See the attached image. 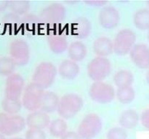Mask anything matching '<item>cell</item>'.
Returning a JSON list of instances; mask_svg holds the SVG:
<instances>
[{
    "label": "cell",
    "instance_id": "obj_1",
    "mask_svg": "<svg viewBox=\"0 0 149 139\" xmlns=\"http://www.w3.org/2000/svg\"><path fill=\"white\" fill-rule=\"evenodd\" d=\"M84 101L82 98L77 94L69 93L60 98L58 104V114L64 120H69L75 117L82 109Z\"/></svg>",
    "mask_w": 149,
    "mask_h": 139
},
{
    "label": "cell",
    "instance_id": "obj_2",
    "mask_svg": "<svg viewBox=\"0 0 149 139\" xmlns=\"http://www.w3.org/2000/svg\"><path fill=\"white\" fill-rule=\"evenodd\" d=\"M57 74L58 70L52 62H42L34 70L32 81L33 83L45 90L53 84Z\"/></svg>",
    "mask_w": 149,
    "mask_h": 139
},
{
    "label": "cell",
    "instance_id": "obj_3",
    "mask_svg": "<svg viewBox=\"0 0 149 139\" xmlns=\"http://www.w3.org/2000/svg\"><path fill=\"white\" fill-rule=\"evenodd\" d=\"M102 120L98 114L90 113L80 122L77 133L81 139H94L102 129Z\"/></svg>",
    "mask_w": 149,
    "mask_h": 139
},
{
    "label": "cell",
    "instance_id": "obj_4",
    "mask_svg": "<svg viewBox=\"0 0 149 139\" xmlns=\"http://www.w3.org/2000/svg\"><path fill=\"white\" fill-rule=\"evenodd\" d=\"M87 75L95 82L103 81L111 72V63L106 57L95 56L88 63Z\"/></svg>",
    "mask_w": 149,
    "mask_h": 139
},
{
    "label": "cell",
    "instance_id": "obj_5",
    "mask_svg": "<svg viewBox=\"0 0 149 139\" xmlns=\"http://www.w3.org/2000/svg\"><path fill=\"white\" fill-rule=\"evenodd\" d=\"M26 120L19 114L10 115L0 112V133L5 136L15 135L24 130Z\"/></svg>",
    "mask_w": 149,
    "mask_h": 139
},
{
    "label": "cell",
    "instance_id": "obj_6",
    "mask_svg": "<svg viewBox=\"0 0 149 139\" xmlns=\"http://www.w3.org/2000/svg\"><path fill=\"white\" fill-rule=\"evenodd\" d=\"M136 34L129 28H124L119 30L114 38L113 52L120 56L130 54L131 49L135 45Z\"/></svg>",
    "mask_w": 149,
    "mask_h": 139
},
{
    "label": "cell",
    "instance_id": "obj_7",
    "mask_svg": "<svg viewBox=\"0 0 149 139\" xmlns=\"http://www.w3.org/2000/svg\"><path fill=\"white\" fill-rule=\"evenodd\" d=\"M45 90L33 83V82L26 85L22 97V104L30 111L40 109Z\"/></svg>",
    "mask_w": 149,
    "mask_h": 139
},
{
    "label": "cell",
    "instance_id": "obj_8",
    "mask_svg": "<svg viewBox=\"0 0 149 139\" xmlns=\"http://www.w3.org/2000/svg\"><path fill=\"white\" fill-rule=\"evenodd\" d=\"M89 95L93 101L99 104H108L114 99L116 91L110 84L103 81L94 82L90 87Z\"/></svg>",
    "mask_w": 149,
    "mask_h": 139
},
{
    "label": "cell",
    "instance_id": "obj_9",
    "mask_svg": "<svg viewBox=\"0 0 149 139\" xmlns=\"http://www.w3.org/2000/svg\"><path fill=\"white\" fill-rule=\"evenodd\" d=\"M66 15V10L61 3L55 2L45 7L39 13L42 24L55 25L63 21Z\"/></svg>",
    "mask_w": 149,
    "mask_h": 139
},
{
    "label": "cell",
    "instance_id": "obj_10",
    "mask_svg": "<svg viewBox=\"0 0 149 139\" xmlns=\"http://www.w3.org/2000/svg\"><path fill=\"white\" fill-rule=\"evenodd\" d=\"M10 57L15 61L17 65H26L30 59V48L25 40L15 39L12 41L9 46Z\"/></svg>",
    "mask_w": 149,
    "mask_h": 139
},
{
    "label": "cell",
    "instance_id": "obj_11",
    "mask_svg": "<svg viewBox=\"0 0 149 139\" xmlns=\"http://www.w3.org/2000/svg\"><path fill=\"white\" fill-rule=\"evenodd\" d=\"M25 81L18 73H13L6 79L4 94L5 97L10 99H20L24 91Z\"/></svg>",
    "mask_w": 149,
    "mask_h": 139
},
{
    "label": "cell",
    "instance_id": "obj_12",
    "mask_svg": "<svg viewBox=\"0 0 149 139\" xmlns=\"http://www.w3.org/2000/svg\"><path fill=\"white\" fill-rule=\"evenodd\" d=\"M98 21L100 25L104 28H114L120 21L119 12L113 6H105L99 12Z\"/></svg>",
    "mask_w": 149,
    "mask_h": 139
},
{
    "label": "cell",
    "instance_id": "obj_13",
    "mask_svg": "<svg viewBox=\"0 0 149 139\" xmlns=\"http://www.w3.org/2000/svg\"><path fill=\"white\" fill-rule=\"evenodd\" d=\"M132 62L143 70L149 69V47L145 43H135L130 52Z\"/></svg>",
    "mask_w": 149,
    "mask_h": 139
},
{
    "label": "cell",
    "instance_id": "obj_14",
    "mask_svg": "<svg viewBox=\"0 0 149 139\" xmlns=\"http://www.w3.org/2000/svg\"><path fill=\"white\" fill-rule=\"evenodd\" d=\"M50 122V117L48 114L41 110L31 111L30 114H28L26 119V125L29 128L40 130H44L49 127Z\"/></svg>",
    "mask_w": 149,
    "mask_h": 139
},
{
    "label": "cell",
    "instance_id": "obj_15",
    "mask_svg": "<svg viewBox=\"0 0 149 139\" xmlns=\"http://www.w3.org/2000/svg\"><path fill=\"white\" fill-rule=\"evenodd\" d=\"M92 30L90 20L85 17H79L71 25V30L73 36L79 39L88 37Z\"/></svg>",
    "mask_w": 149,
    "mask_h": 139
},
{
    "label": "cell",
    "instance_id": "obj_16",
    "mask_svg": "<svg viewBox=\"0 0 149 139\" xmlns=\"http://www.w3.org/2000/svg\"><path fill=\"white\" fill-rule=\"evenodd\" d=\"M47 43L49 49L54 54H62L68 49V43L66 37L61 33H52L47 36Z\"/></svg>",
    "mask_w": 149,
    "mask_h": 139
},
{
    "label": "cell",
    "instance_id": "obj_17",
    "mask_svg": "<svg viewBox=\"0 0 149 139\" xmlns=\"http://www.w3.org/2000/svg\"><path fill=\"white\" fill-rule=\"evenodd\" d=\"M93 50L97 56H106L113 52V42L106 36H100L94 41Z\"/></svg>",
    "mask_w": 149,
    "mask_h": 139
},
{
    "label": "cell",
    "instance_id": "obj_18",
    "mask_svg": "<svg viewBox=\"0 0 149 139\" xmlns=\"http://www.w3.org/2000/svg\"><path fill=\"white\" fill-rule=\"evenodd\" d=\"M80 68L78 64L71 59H65L58 67V73L65 80H74L79 73Z\"/></svg>",
    "mask_w": 149,
    "mask_h": 139
},
{
    "label": "cell",
    "instance_id": "obj_19",
    "mask_svg": "<svg viewBox=\"0 0 149 139\" xmlns=\"http://www.w3.org/2000/svg\"><path fill=\"white\" fill-rule=\"evenodd\" d=\"M140 117L135 109H128L122 111L119 118V123L121 127L125 130H131L138 125Z\"/></svg>",
    "mask_w": 149,
    "mask_h": 139
},
{
    "label": "cell",
    "instance_id": "obj_20",
    "mask_svg": "<svg viewBox=\"0 0 149 139\" xmlns=\"http://www.w3.org/2000/svg\"><path fill=\"white\" fill-rule=\"evenodd\" d=\"M67 51L69 59L76 62L82 61L87 55V46L80 41H75L70 43Z\"/></svg>",
    "mask_w": 149,
    "mask_h": 139
},
{
    "label": "cell",
    "instance_id": "obj_21",
    "mask_svg": "<svg viewBox=\"0 0 149 139\" xmlns=\"http://www.w3.org/2000/svg\"><path fill=\"white\" fill-rule=\"evenodd\" d=\"M59 101V96L55 93L49 91H45L39 110L47 114L54 112L58 109Z\"/></svg>",
    "mask_w": 149,
    "mask_h": 139
},
{
    "label": "cell",
    "instance_id": "obj_22",
    "mask_svg": "<svg viewBox=\"0 0 149 139\" xmlns=\"http://www.w3.org/2000/svg\"><path fill=\"white\" fill-rule=\"evenodd\" d=\"M133 23L141 30H149V9L141 8L137 10L133 14Z\"/></svg>",
    "mask_w": 149,
    "mask_h": 139
},
{
    "label": "cell",
    "instance_id": "obj_23",
    "mask_svg": "<svg viewBox=\"0 0 149 139\" xmlns=\"http://www.w3.org/2000/svg\"><path fill=\"white\" fill-rule=\"evenodd\" d=\"M134 80L133 73L128 70H120L113 75V83L118 88L132 86Z\"/></svg>",
    "mask_w": 149,
    "mask_h": 139
},
{
    "label": "cell",
    "instance_id": "obj_24",
    "mask_svg": "<svg viewBox=\"0 0 149 139\" xmlns=\"http://www.w3.org/2000/svg\"><path fill=\"white\" fill-rule=\"evenodd\" d=\"M49 133L55 138H61L68 130V125L63 118H56L50 122L48 127Z\"/></svg>",
    "mask_w": 149,
    "mask_h": 139
},
{
    "label": "cell",
    "instance_id": "obj_25",
    "mask_svg": "<svg viewBox=\"0 0 149 139\" xmlns=\"http://www.w3.org/2000/svg\"><path fill=\"white\" fill-rule=\"evenodd\" d=\"M116 96L121 104H127L134 101L135 91L132 86L118 88L116 91Z\"/></svg>",
    "mask_w": 149,
    "mask_h": 139
},
{
    "label": "cell",
    "instance_id": "obj_26",
    "mask_svg": "<svg viewBox=\"0 0 149 139\" xmlns=\"http://www.w3.org/2000/svg\"><path fill=\"white\" fill-rule=\"evenodd\" d=\"M22 101L20 99H10L4 97L1 101V107L4 111L10 115L17 114L22 108Z\"/></svg>",
    "mask_w": 149,
    "mask_h": 139
},
{
    "label": "cell",
    "instance_id": "obj_27",
    "mask_svg": "<svg viewBox=\"0 0 149 139\" xmlns=\"http://www.w3.org/2000/svg\"><path fill=\"white\" fill-rule=\"evenodd\" d=\"M16 63L10 56H3L0 57V75L10 76L15 73Z\"/></svg>",
    "mask_w": 149,
    "mask_h": 139
},
{
    "label": "cell",
    "instance_id": "obj_28",
    "mask_svg": "<svg viewBox=\"0 0 149 139\" xmlns=\"http://www.w3.org/2000/svg\"><path fill=\"white\" fill-rule=\"evenodd\" d=\"M9 7L13 12L18 15H25L31 8L30 1L26 0H13L10 1Z\"/></svg>",
    "mask_w": 149,
    "mask_h": 139
},
{
    "label": "cell",
    "instance_id": "obj_29",
    "mask_svg": "<svg viewBox=\"0 0 149 139\" xmlns=\"http://www.w3.org/2000/svg\"><path fill=\"white\" fill-rule=\"evenodd\" d=\"M42 24L39 16L31 13H27L21 17L20 25L25 28L29 30L36 29L39 25Z\"/></svg>",
    "mask_w": 149,
    "mask_h": 139
},
{
    "label": "cell",
    "instance_id": "obj_30",
    "mask_svg": "<svg viewBox=\"0 0 149 139\" xmlns=\"http://www.w3.org/2000/svg\"><path fill=\"white\" fill-rule=\"evenodd\" d=\"M20 21H21V17H20V15L13 12L4 14L1 19V22L6 27H8L11 29L15 28L17 27L19 25H20Z\"/></svg>",
    "mask_w": 149,
    "mask_h": 139
},
{
    "label": "cell",
    "instance_id": "obj_31",
    "mask_svg": "<svg viewBox=\"0 0 149 139\" xmlns=\"http://www.w3.org/2000/svg\"><path fill=\"white\" fill-rule=\"evenodd\" d=\"M128 133L122 127H113L109 129L106 134L107 139H127Z\"/></svg>",
    "mask_w": 149,
    "mask_h": 139
},
{
    "label": "cell",
    "instance_id": "obj_32",
    "mask_svg": "<svg viewBox=\"0 0 149 139\" xmlns=\"http://www.w3.org/2000/svg\"><path fill=\"white\" fill-rule=\"evenodd\" d=\"M26 139H47V134L44 130L29 128L26 132Z\"/></svg>",
    "mask_w": 149,
    "mask_h": 139
},
{
    "label": "cell",
    "instance_id": "obj_33",
    "mask_svg": "<svg viewBox=\"0 0 149 139\" xmlns=\"http://www.w3.org/2000/svg\"><path fill=\"white\" fill-rule=\"evenodd\" d=\"M140 120L143 126L147 130H149V108L146 109L143 111Z\"/></svg>",
    "mask_w": 149,
    "mask_h": 139
},
{
    "label": "cell",
    "instance_id": "obj_34",
    "mask_svg": "<svg viewBox=\"0 0 149 139\" xmlns=\"http://www.w3.org/2000/svg\"><path fill=\"white\" fill-rule=\"evenodd\" d=\"M84 3L88 5L91 6V7H105L108 1H100V0H91V1H84Z\"/></svg>",
    "mask_w": 149,
    "mask_h": 139
},
{
    "label": "cell",
    "instance_id": "obj_35",
    "mask_svg": "<svg viewBox=\"0 0 149 139\" xmlns=\"http://www.w3.org/2000/svg\"><path fill=\"white\" fill-rule=\"evenodd\" d=\"M61 139H81L77 132L68 131L63 135Z\"/></svg>",
    "mask_w": 149,
    "mask_h": 139
},
{
    "label": "cell",
    "instance_id": "obj_36",
    "mask_svg": "<svg viewBox=\"0 0 149 139\" xmlns=\"http://www.w3.org/2000/svg\"><path fill=\"white\" fill-rule=\"evenodd\" d=\"M10 5V1L7 0H0V12L4 11L7 10V7Z\"/></svg>",
    "mask_w": 149,
    "mask_h": 139
},
{
    "label": "cell",
    "instance_id": "obj_37",
    "mask_svg": "<svg viewBox=\"0 0 149 139\" xmlns=\"http://www.w3.org/2000/svg\"><path fill=\"white\" fill-rule=\"evenodd\" d=\"M146 81L148 83V84L149 85V69L146 72Z\"/></svg>",
    "mask_w": 149,
    "mask_h": 139
},
{
    "label": "cell",
    "instance_id": "obj_38",
    "mask_svg": "<svg viewBox=\"0 0 149 139\" xmlns=\"http://www.w3.org/2000/svg\"><path fill=\"white\" fill-rule=\"evenodd\" d=\"M0 139H7V138H6L5 136H4V135H2L0 133Z\"/></svg>",
    "mask_w": 149,
    "mask_h": 139
},
{
    "label": "cell",
    "instance_id": "obj_39",
    "mask_svg": "<svg viewBox=\"0 0 149 139\" xmlns=\"http://www.w3.org/2000/svg\"><path fill=\"white\" fill-rule=\"evenodd\" d=\"M10 139H23V138H20V137H13V138H10Z\"/></svg>",
    "mask_w": 149,
    "mask_h": 139
},
{
    "label": "cell",
    "instance_id": "obj_40",
    "mask_svg": "<svg viewBox=\"0 0 149 139\" xmlns=\"http://www.w3.org/2000/svg\"><path fill=\"white\" fill-rule=\"evenodd\" d=\"M147 39H148V41H149V30H148V33H147Z\"/></svg>",
    "mask_w": 149,
    "mask_h": 139
},
{
    "label": "cell",
    "instance_id": "obj_41",
    "mask_svg": "<svg viewBox=\"0 0 149 139\" xmlns=\"http://www.w3.org/2000/svg\"><path fill=\"white\" fill-rule=\"evenodd\" d=\"M146 4H147V6H148V9H149V1H146Z\"/></svg>",
    "mask_w": 149,
    "mask_h": 139
}]
</instances>
